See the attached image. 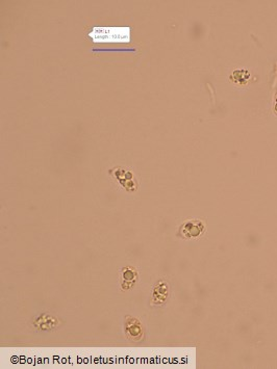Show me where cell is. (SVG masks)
Segmentation results:
<instances>
[{
	"mask_svg": "<svg viewBox=\"0 0 277 369\" xmlns=\"http://www.w3.org/2000/svg\"><path fill=\"white\" fill-rule=\"evenodd\" d=\"M110 173L128 192H134L136 190V184L133 181V178H132L133 176H132L131 172L126 171L122 168H116V169L110 171Z\"/></svg>",
	"mask_w": 277,
	"mask_h": 369,
	"instance_id": "6da1fadb",
	"label": "cell"
},
{
	"mask_svg": "<svg viewBox=\"0 0 277 369\" xmlns=\"http://www.w3.org/2000/svg\"><path fill=\"white\" fill-rule=\"evenodd\" d=\"M204 226L201 222L199 220H188L184 223L180 229L178 235L184 238H189V237H197L201 234V232L203 231Z\"/></svg>",
	"mask_w": 277,
	"mask_h": 369,
	"instance_id": "7a4b0ae2",
	"label": "cell"
},
{
	"mask_svg": "<svg viewBox=\"0 0 277 369\" xmlns=\"http://www.w3.org/2000/svg\"><path fill=\"white\" fill-rule=\"evenodd\" d=\"M59 325H60V320L57 317L51 316L49 314H41L33 321L34 328L41 331L54 330L58 328Z\"/></svg>",
	"mask_w": 277,
	"mask_h": 369,
	"instance_id": "3957f363",
	"label": "cell"
},
{
	"mask_svg": "<svg viewBox=\"0 0 277 369\" xmlns=\"http://www.w3.org/2000/svg\"><path fill=\"white\" fill-rule=\"evenodd\" d=\"M125 332L130 339L135 341L140 340L143 336V330L140 321H138L136 318H132V317H126Z\"/></svg>",
	"mask_w": 277,
	"mask_h": 369,
	"instance_id": "277c9868",
	"label": "cell"
},
{
	"mask_svg": "<svg viewBox=\"0 0 277 369\" xmlns=\"http://www.w3.org/2000/svg\"><path fill=\"white\" fill-rule=\"evenodd\" d=\"M121 274H122V283H121L122 290L130 289L137 280L136 270L132 267H125L121 270Z\"/></svg>",
	"mask_w": 277,
	"mask_h": 369,
	"instance_id": "5b68a950",
	"label": "cell"
}]
</instances>
